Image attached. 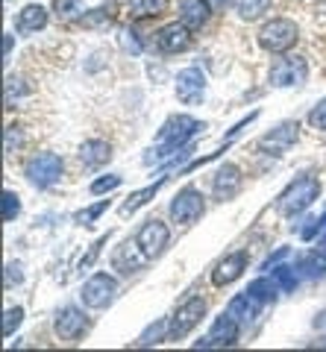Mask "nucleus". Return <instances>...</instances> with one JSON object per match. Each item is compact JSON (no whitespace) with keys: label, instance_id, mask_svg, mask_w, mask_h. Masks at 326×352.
Segmentation results:
<instances>
[{"label":"nucleus","instance_id":"f257e3e1","mask_svg":"<svg viewBox=\"0 0 326 352\" xmlns=\"http://www.w3.org/2000/svg\"><path fill=\"white\" fill-rule=\"evenodd\" d=\"M200 129H206L197 118H191V115H171L165 124H162L159 129V135H156V147L150 150V156H144V162H162V159H168L173 150H186L191 144V138L197 135Z\"/></svg>","mask_w":326,"mask_h":352},{"label":"nucleus","instance_id":"f03ea898","mask_svg":"<svg viewBox=\"0 0 326 352\" xmlns=\"http://www.w3.org/2000/svg\"><path fill=\"white\" fill-rule=\"evenodd\" d=\"M320 197V179H314V176H300L297 182H291L285 191L279 197V214L285 217H294L300 212H306V208Z\"/></svg>","mask_w":326,"mask_h":352},{"label":"nucleus","instance_id":"7ed1b4c3","mask_svg":"<svg viewBox=\"0 0 326 352\" xmlns=\"http://www.w3.org/2000/svg\"><path fill=\"white\" fill-rule=\"evenodd\" d=\"M62 170H65V162L56 153H36L24 164V176L30 179L32 188H39V191L53 188L62 179Z\"/></svg>","mask_w":326,"mask_h":352},{"label":"nucleus","instance_id":"20e7f679","mask_svg":"<svg viewBox=\"0 0 326 352\" xmlns=\"http://www.w3.org/2000/svg\"><path fill=\"white\" fill-rule=\"evenodd\" d=\"M297 36H300V30L291 18H274L262 27V32H259V44L270 53H285L288 47L297 44Z\"/></svg>","mask_w":326,"mask_h":352},{"label":"nucleus","instance_id":"39448f33","mask_svg":"<svg viewBox=\"0 0 326 352\" xmlns=\"http://www.w3.org/2000/svg\"><path fill=\"white\" fill-rule=\"evenodd\" d=\"M203 212H206V200H203V194L194 188V185L182 188L171 203V220L173 223H182V226L197 223V220L203 217Z\"/></svg>","mask_w":326,"mask_h":352},{"label":"nucleus","instance_id":"423d86ee","mask_svg":"<svg viewBox=\"0 0 326 352\" xmlns=\"http://www.w3.org/2000/svg\"><path fill=\"white\" fill-rule=\"evenodd\" d=\"M309 76V65L303 56H282L270 65L268 80L274 88H291V85H303Z\"/></svg>","mask_w":326,"mask_h":352},{"label":"nucleus","instance_id":"0eeeda50","mask_svg":"<svg viewBox=\"0 0 326 352\" xmlns=\"http://www.w3.org/2000/svg\"><path fill=\"white\" fill-rule=\"evenodd\" d=\"M203 314H206V300H203V296H191V300H186V302L177 308V311H173V317H171L168 338L171 340L186 338L191 329L203 320Z\"/></svg>","mask_w":326,"mask_h":352},{"label":"nucleus","instance_id":"6e6552de","mask_svg":"<svg viewBox=\"0 0 326 352\" xmlns=\"http://www.w3.org/2000/svg\"><path fill=\"white\" fill-rule=\"evenodd\" d=\"M115 294H118L115 276H109V273H94V276H89L83 282L80 300L85 302V308H106L115 300Z\"/></svg>","mask_w":326,"mask_h":352},{"label":"nucleus","instance_id":"1a4fd4ad","mask_svg":"<svg viewBox=\"0 0 326 352\" xmlns=\"http://www.w3.org/2000/svg\"><path fill=\"white\" fill-rule=\"evenodd\" d=\"M203 97H206V74L197 68V65L180 71V76H177V100L186 103V106H197V103H203Z\"/></svg>","mask_w":326,"mask_h":352},{"label":"nucleus","instance_id":"9d476101","mask_svg":"<svg viewBox=\"0 0 326 352\" xmlns=\"http://www.w3.org/2000/svg\"><path fill=\"white\" fill-rule=\"evenodd\" d=\"M297 135H300V124H297V120H282L276 129H270L268 135L259 138L256 150L259 153H270V156H279L282 150H288L291 144H294Z\"/></svg>","mask_w":326,"mask_h":352},{"label":"nucleus","instance_id":"9b49d317","mask_svg":"<svg viewBox=\"0 0 326 352\" xmlns=\"http://www.w3.org/2000/svg\"><path fill=\"white\" fill-rule=\"evenodd\" d=\"M135 241H138V247L147 252V258H156L159 252L168 247V241H171V229H168L165 223H162L159 217H150L147 223L138 229Z\"/></svg>","mask_w":326,"mask_h":352},{"label":"nucleus","instance_id":"f8f14e48","mask_svg":"<svg viewBox=\"0 0 326 352\" xmlns=\"http://www.w3.org/2000/svg\"><path fill=\"white\" fill-rule=\"evenodd\" d=\"M53 329H56V335L62 340H68V344H74V340H80L83 332L89 329V320H85V314L80 311V308L74 305H65L56 311V320H53Z\"/></svg>","mask_w":326,"mask_h":352},{"label":"nucleus","instance_id":"ddd939ff","mask_svg":"<svg viewBox=\"0 0 326 352\" xmlns=\"http://www.w3.org/2000/svg\"><path fill=\"white\" fill-rule=\"evenodd\" d=\"M241 182H244V176L241 170H238V164L232 162H226L221 164V168L215 170V179H212V194H215V200H232V197L241 191Z\"/></svg>","mask_w":326,"mask_h":352},{"label":"nucleus","instance_id":"4468645a","mask_svg":"<svg viewBox=\"0 0 326 352\" xmlns=\"http://www.w3.org/2000/svg\"><path fill=\"white\" fill-rule=\"evenodd\" d=\"M238 326H241V323H238L230 311H224V314L212 323L209 335H206L197 346H232L235 340H238Z\"/></svg>","mask_w":326,"mask_h":352},{"label":"nucleus","instance_id":"2eb2a0df","mask_svg":"<svg viewBox=\"0 0 326 352\" xmlns=\"http://www.w3.org/2000/svg\"><path fill=\"white\" fill-rule=\"evenodd\" d=\"M144 264H147V252L138 247V241H124V244L115 250V256H112V267L118 273H124V276L141 270Z\"/></svg>","mask_w":326,"mask_h":352},{"label":"nucleus","instance_id":"dca6fc26","mask_svg":"<svg viewBox=\"0 0 326 352\" xmlns=\"http://www.w3.org/2000/svg\"><path fill=\"white\" fill-rule=\"evenodd\" d=\"M244 267H247V252H244V250L230 252L226 258H221V261L215 264V270H212V282L217 285V288H224V285H232V282L244 273Z\"/></svg>","mask_w":326,"mask_h":352},{"label":"nucleus","instance_id":"f3484780","mask_svg":"<svg viewBox=\"0 0 326 352\" xmlns=\"http://www.w3.org/2000/svg\"><path fill=\"white\" fill-rule=\"evenodd\" d=\"M156 47L162 53H182L191 47V36H188V27L186 24H168L156 32Z\"/></svg>","mask_w":326,"mask_h":352},{"label":"nucleus","instance_id":"a211bd4d","mask_svg":"<svg viewBox=\"0 0 326 352\" xmlns=\"http://www.w3.org/2000/svg\"><path fill=\"white\" fill-rule=\"evenodd\" d=\"M262 308H265V302L247 288L244 294L232 296V302H230V308H226V311H230L241 326H250V323H253L256 317H259V311H262Z\"/></svg>","mask_w":326,"mask_h":352},{"label":"nucleus","instance_id":"6ab92c4d","mask_svg":"<svg viewBox=\"0 0 326 352\" xmlns=\"http://www.w3.org/2000/svg\"><path fill=\"white\" fill-rule=\"evenodd\" d=\"M109 159H112V144L103 141V138H91V141H85V144L80 147V162H83L85 170L103 168Z\"/></svg>","mask_w":326,"mask_h":352},{"label":"nucleus","instance_id":"aec40b11","mask_svg":"<svg viewBox=\"0 0 326 352\" xmlns=\"http://www.w3.org/2000/svg\"><path fill=\"white\" fill-rule=\"evenodd\" d=\"M47 27V9L39 6V3H30L18 12L15 18V30L21 32V36H30V32H39Z\"/></svg>","mask_w":326,"mask_h":352},{"label":"nucleus","instance_id":"412c9836","mask_svg":"<svg viewBox=\"0 0 326 352\" xmlns=\"http://www.w3.org/2000/svg\"><path fill=\"white\" fill-rule=\"evenodd\" d=\"M209 15H212L209 0H180V21L188 30L203 27L206 21H209Z\"/></svg>","mask_w":326,"mask_h":352},{"label":"nucleus","instance_id":"4be33fe9","mask_svg":"<svg viewBox=\"0 0 326 352\" xmlns=\"http://www.w3.org/2000/svg\"><path fill=\"white\" fill-rule=\"evenodd\" d=\"M232 6L241 21H259L270 9V0H232Z\"/></svg>","mask_w":326,"mask_h":352},{"label":"nucleus","instance_id":"5701e85b","mask_svg":"<svg viewBox=\"0 0 326 352\" xmlns=\"http://www.w3.org/2000/svg\"><path fill=\"white\" fill-rule=\"evenodd\" d=\"M162 185H165V179H159L156 185H147V188H141V191H135V194H129V197H127V203L121 206V214L127 217V214H133V212H138V208H141V206H144V203L150 200V197H156V191L162 188Z\"/></svg>","mask_w":326,"mask_h":352},{"label":"nucleus","instance_id":"b1692460","mask_svg":"<svg viewBox=\"0 0 326 352\" xmlns=\"http://www.w3.org/2000/svg\"><path fill=\"white\" fill-rule=\"evenodd\" d=\"M168 9V0H129V15L133 18H153Z\"/></svg>","mask_w":326,"mask_h":352},{"label":"nucleus","instance_id":"393cba45","mask_svg":"<svg viewBox=\"0 0 326 352\" xmlns=\"http://www.w3.org/2000/svg\"><path fill=\"white\" fill-rule=\"evenodd\" d=\"M106 208H109V200H100V203H94L89 208H83V212H77V214H74V220H77L80 226H91L94 220L106 212Z\"/></svg>","mask_w":326,"mask_h":352},{"label":"nucleus","instance_id":"a878e982","mask_svg":"<svg viewBox=\"0 0 326 352\" xmlns=\"http://www.w3.org/2000/svg\"><path fill=\"white\" fill-rule=\"evenodd\" d=\"M109 244V235H100L94 241V244L89 247V252H85V256L80 258V273H85V270H91L94 267V261H97V256H100V250Z\"/></svg>","mask_w":326,"mask_h":352},{"label":"nucleus","instance_id":"bb28decb","mask_svg":"<svg viewBox=\"0 0 326 352\" xmlns=\"http://www.w3.org/2000/svg\"><path fill=\"white\" fill-rule=\"evenodd\" d=\"M27 94H32V85H24L21 76H9L6 80V103L18 100V97H27Z\"/></svg>","mask_w":326,"mask_h":352},{"label":"nucleus","instance_id":"cd10ccee","mask_svg":"<svg viewBox=\"0 0 326 352\" xmlns=\"http://www.w3.org/2000/svg\"><path fill=\"white\" fill-rule=\"evenodd\" d=\"M171 326V320H159L153 326H147V332L138 338V346H150V344H159L162 335H165V329Z\"/></svg>","mask_w":326,"mask_h":352},{"label":"nucleus","instance_id":"c85d7f7f","mask_svg":"<svg viewBox=\"0 0 326 352\" xmlns=\"http://www.w3.org/2000/svg\"><path fill=\"white\" fill-rule=\"evenodd\" d=\"M83 12V0H56V15L59 21H74Z\"/></svg>","mask_w":326,"mask_h":352},{"label":"nucleus","instance_id":"c756f323","mask_svg":"<svg viewBox=\"0 0 326 352\" xmlns=\"http://www.w3.org/2000/svg\"><path fill=\"white\" fill-rule=\"evenodd\" d=\"M118 41H121L124 53H129V56H138V53H141V38H138V32H135V30H121Z\"/></svg>","mask_w":326,"mask_h":352},{"label":"nucleus","instance_id":"7c9ffc66","mask_svg":"<svg viewBox=\"0 0 326 352\" xmlns=\"http://www.w3.org/2000/svg\"><path fill=\"white\" fill-rule=\"evenodd\" d=\"M21 214V200L15 191H3V220L12 223V220Z\"/></svg>","mask_w":326,"mask_h":352},{"label":"nucleus","instance_id":"2f4dec72","mask_svg":"<svg viewBox=\"0 0 326 352\" xmlns=\"http://www.w3.org/2000/svg\"><path fill=\"white\" fill-rule=\"evenodd\" d=\"M21 320H24V308L15 305V308H6V320H3V335L9 338L15 332V329L21 326Z\"/></svg>","mask_w":326,"mask_h":352},{"label":"nucleus","instance_id":"473e14b6","mask_svg":"<svg viewBox=\"0 0 326 352\" xmlns=\"http://www.w3.org/2000/svg\"><path fill=\"white\" fill-rule=\"evenodd\" d=\"M118 185H121V176L109 173V176H100V179L91 182V194H106V191H115Z\"/></svg>","mask_w":326,"mask_h":352},{"label":"nucleus","instance_id":"72a5a7b5","mask_svg":"<svg viewBox=\"0 0 326 352\" xmlns=\"http://www.w3.org/2000/svg\"><path fill=\"white\" fill-rule=\"evenodd\" d=\"M309 124H312V129H318V132L323 129L326 132V97L309 112Z\"/></svg>","mask_w":326,"mask_h":352},{"label":"nucleus","instance_id":"f704fd0d","mask_svg":"<svg viewBox=\"0 0 326 352\" xmlns=\"http://www.w3.org/2000/svg\"><path fill=\"white\" fill-rule=\"evenodd\" d=\"M21 282H24V267H21V261H9L6 264V288L21 285Z\"/></svg>","mask_w":326,"mask_h":352},{"label":"nucleus","instance_id":"c9c22d12","mask_svg":"<svg viewBox=\"0 0 326 352\" xmlns=\"http://www.w3.org/2000/svg\"><path fill=\"white\" fill-rule=\"evenodd\" d=\"M21 144H24V135H21V129L18 126H9L6 129V153L21 150Z\"/></svg>","mask_w":326,"mask_h":352},{"label":"nucleus","instance_id":"e433bc0d","mask_svg":"<svg viewBox=\"0 0 326 352\" xmlns=\"http://www.w3.org/2000/svg\"><path fill=\"white\" fill-rule=\"evenodd\" d=\"M3 50H6V59L12 56V36H6V38H3Z\"/></svg>","mask_w":326,"mask_h":352},{"label":"nucleus","instance_id":"4c0bfd02","mask_svg":"<svg viewBox=\"0 0 326 352\" xmlns=\"http://www.w3.org/2000/svg\"><path fill=\"white\" fill-rule=\"evenodd\" d=\"M318 12H323V15H326V0H320V3H318Z\"/></svg>","mask_w":326,"mask_h":352},{"label":"nucleus","instance_id":"58836bf2","mask_svg":"<svg viewBox=\"0 0 326 352\" xmlns=\"http://www.w3.org/2000/svg\"><path fill=\"white\" fill-rule=\"evenodd\" d=\"M212 3H215V6H226V3H230V0H212Z\"/></svg>","mask_w":326,"mask_h":352}]
</instances>
